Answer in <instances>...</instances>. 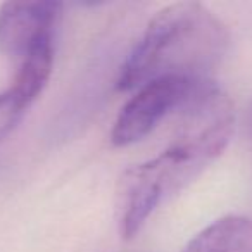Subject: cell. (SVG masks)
<instances>
[{
	"instance_id": "cell-2",
	"label": "cell",
	"mask_w": 252,
	"mask_h": 252,
	"mask_svg": "<svg viewBox=\"0 0 252 252\" xmlns=\"http://www.w3.org/2000/svg\"><path fill=\"white\" fill-rule=\"evenodd\" d=\"M230 32L214 12L197 2H178L149 21L142 38L123 64L118 88L138 90L162 78L213 81L224 59Z\"/></svg>"
},
{
	"instance_id": "cell-5",
	"label": "cell",
	"mask_w": 252,
	"mask_h": 252,
	"mask_svg": "<svg viewBox=\"0 0 252 252\" xmlns=\"http://www.w3.org/2000/svg\"><path fill=\"white\" fill-rule=\"evenodd\" d=\"M182 252H252V218H220L197 233Z\"/></svg>"
},
{
	"instance_id": "cell-3",
	"label": "cell",
	"mask_w": 252,
	"mask_h": 252,
	"mask_svg": "<svg viewBox=\"0 0 252 252\" xmlns=\"http://www.w3.org/2000/svg\"><path fill=\"white\" fill-rule=\"evenodd\" d=\"M206 83L182 78H162L144 85L126 102L118 114L111 140L118 147H128L144 140L171 112L180 111L185 102Z\"/></svg>"
},
{
	"instance_id": "cell-6",
	"label": "cell",
	"mask_w": 252,
	"mask_h": 252,
	"mask_svg": "<svg viewBox=\"0 0 252 252\" xmlns=\"http://www.w3.org/2000/svg\"><path fill=\"white\" fill-rule=\"evenodd\" d=\"M54 66V38L45 40L33 50H30L23 59H19V69L12 85L7 88L25 107H30L43 88L49 83Z\"/></svg>"
},
{
	"instance_id": "cell-1",
	"label": "cell",
	"mask_w": 252,
	"mask_h": 252,
	"mask_svg": "<svg viewBox=\"0 0 252 252\" xmlns=\"http://www.w3.org/2000/svg\"><path fill=\"white\" fill-rule=\"evenodd\" d=\"M235 107L214 81L200 87L180 109V125L166 151L126 169L116 189V216L123 238H133L162 202L214 162L235 131Z\"/></svg>"
},
{
	"instance_id": "cell-4",
	"label": "cell",
	"mask_w": 252,
	"mask_h": 252,
	"mask_svg": "<svg viewBox=\"0 0 252 252\" xmlns=\"http://www.w3.org/2000/svg\"><path fill=\"white\" fill-rule=\"evenodd\" d=\"M63 5L57 2H7L0 7V52L23 59L54 38Z\"/></svg>"
},
{
	"instance_id": "cell-7",
	"label": "cell",
	"mask_w": 252,
	"mask_h": 252,
	"mask_svg": "<svg viewBox=\"0 0 252 252\" xmlns=\"http://www.w3.org/2000/svg\"><path fill=\"white\" fill-rule=\"evenodd\" d=\"M26 111L28 107H25L9 90L0 92V140L14 131Z\"/></svg>"
},
{
	"instance_id": "cell-8",
	"label": "cell",
	"mask_w": 252,
	"mask_h": 252,
	"mask_svg": "<svg viewBox=\"0 0 252 252\" xmlns=\"http://www.w3.org/2000/svg\"><path fill=\"white\" fill-rule=\"evenodd\" d=\"M247 125L252 131V105H251V109H249V114H247Z\"/></svg>"
}]
</instances>
